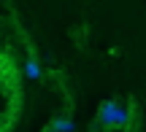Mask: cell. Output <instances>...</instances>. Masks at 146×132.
Wrapping results in <instances>:
<instances>
[{"label":"cell","mask_w":146,"mask_h":132,"mask_svg":"<svg viewBox=\"0 0 146 132\" xmlns=\"http://www.w3.org/2000/svg\"><path fill=\"white\" fill-rule=\"evenodd\" d=\"M52 127L57 132H73V121H70V119H54Z\"/></svg>","instance_id":"cell-2"},{"label":"cell","mask_w":146,"mask_h":132,"mask_svg":"<svg viewBox=\"0 0 146 132\" xmlns=\"http://www.w3.org/2000/svg\"><path fill=\"white\" fill-rule=\"evenodd\" d=\"M116 116H119V105H116L114 100L103 102V105L98 108V121L106 124V127H114V124H116Z\"/></svg>","instance_id":"cell-1"},{"label":"cell","mask_w":146,"mask_h":132,"mask_svg":"<svg viewBox=\"0 0 146 132\" xmlns=\"http://www.w3.org/2000/svg\"><path fill=\"white\" fill-rule=\"evenodd\" d=\"M127 121H130V113H127L125 108H119V116H116V124H114V127H127Z\"/></svg>","instance_id":"cell-3"},{"label":"cell","mask_w":146,"mask_h":132,"mask_svg":"<svg viewBox=\"0 0 146 132\" xmlns=\"http://www.w3.org/2000/svg\"><path fill=\"white\" fill-rule=\"evenodd\" d=\"M27 76H30V78H38V76H41V70H38L35 59H30V62H27Z\"/></svg>","instance_id":"cell-4"}]
</instances>
